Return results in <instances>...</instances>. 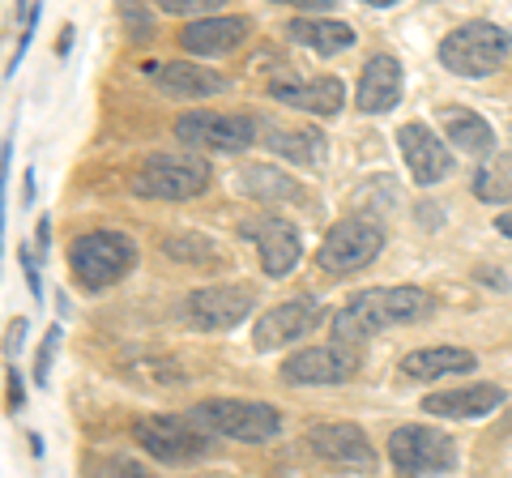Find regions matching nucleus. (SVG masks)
Returning a JSON list of instances; mask_svg holds the SVG:
<instances>
[{
  "label": "nucleus",
  "instance_id": "nucleus-17",
  "mask_svg": "<svg viewBox=\"0 0 512 478\" xmlns=\"http://www.w3.org/2000/svg\"><path fill=\"white\" fill-rule=\"evenodd\" d=\"M269 99H278L286 107H299V111H312V116H338L342 103H346V90L338 77H303V82H269Z\"/></svg>",
  "mask_w": 512,
  "mask_h": 478
},
{
  "label": "nucleus",
  "instance_id": "nucleus-5",
  "mask_svg": "<svg viewBox=\"0 0 512 478\" xmlns=\"http://www.w3.org/2000/svg\"><path fill=\"white\" fill-rule=\"evenodd\" d=\"M508 30L495 22H461L440 43V65L457 77H487L508 56Z\"/></svg>",
  "mask_w": 512,
  "mask_h": 478
},
{
  "label": "nucleus",
  "instance_id": "nucleus-4",
  "mask_svg": "<svg viewBox=\"0 0 512 478\" xmlns=\"http://www.w3.org/2000/svg\"><path fill=\"white\" fill-rule=\"evenodd\" d=\"M133 265H137V244L120 231L77 235L73 248H69V269L86 291H107V286L120 282Z\"/></svg>",
  "mask_w": 512,
  "mask_h": 478
},
{
  "label": "nucleus",
  "instance_id": "nucleus-7",
  "mask_svg": "<svg viewBox=\"0 0 512 478\" xmlns=\"http://www.w3.org/2000/svg\"><path fill=\"white\" fill-rule=\"evenodd\" d=\"M380 248H384L380 222L367 214H350L325 231V239H320V248H316V265L325 269V274L342 278V274H355V269L372 265L380 257Z\"/></svg>",
  "mask_w": 512,
  "mask_h": 478
},
{
  "label": "nucleus",
  "instance_id": "nucleus-11",
  "mask_svg": "<svg viewBox=\"0 0 512 478\" xmlns=\"http://www.w3.org/2000/svg\"><path fill=\"white\" fill-rule=\"evenodd\" d=\"M363 368V355L355 346H303L282 363L286 385H342Z\"/></svg>",
  "mask_w": 512,
  "mask_h": 478
},
{
  "label": "nucleus",
  "instance_id": "nucleus-14",
  "mask_svg": "<svg viewBox=\"0 0 512 478\" xmlns=\"http://www.w3.org/2000/svg\"><path fill=\"white\" fill-rule=\"evenodd\" d=\"M397 146H402V158H406V167L414 175V184H440L444 175L453 171V154H448V146L419 120H410V124L397 129Z\"/></svg>",
  "mask_w": 512,
  "mask_h": 478
},
{
  "label": "nucleus",
  "instance_id": "nucleus-22",
  "mask_svg": "<svg viewBox=\"0 0 512 478\" xmlns=\"http://www.w3.org/2000/svg\"><path fill=\"white\" fill-rule=\"evenodd\" d=\"M440 124H444V137L453 141L461 154L483 158V154L495 150L491 124H487L483 116H474V111H466V107H444V111H440Z\"/></svg>",
  "mask_w": 512,
  "mask_h": 478
},
{
  "label": "nucleus",
  "instance_id": "nucleus-15",
  "mask_svg": "<svg viewBox=\"0 0 512 478\" xmlns=\"http://www.w3.org/2000/svg\"><path fill=\"white\" fill-rule=\"evenodd\" d=\"M252 22L239 18V13H214V18H197L180 30V47L188 56H222L235 52L239 43L248 39Z\"/></svg>",
  "mask_w": 512,
  "mask_h": 478
},
{
  "label": "nucleus",
  "instance_id": "nucleus-10",
  "mask_svg": "<svg viewBox=\"0 0 512 478\" xmlns=\"http://www.w3.org/2000/svg\"><path fill=\"white\" fill-rule=\"evenodd\" d=\"M252 308H256V286H248V282H222V286H205V291L188 295L184 316L197 329L227 333L235 325H244Z\"/></svg>",
  "mask_w": 512,
  "mask_h": 478
},
{
  "label": "nucleus",
  "instance_id": "nucleus-3",
  "mask_svg": "<svg viewBox=\"0 0 512 478\" xmlns=\"http://www.w3.org/2000/svg\"><path fill=\"white\" fill-rule=\"evenodd\" d=\"M210 436H231L248 444H265L282 432V414L269 402H244V397H210L188 410Z\"/></svg>",
  "mask_w": 512,
  "mask_h": 478
},
{
  "label": "nucleus",
  "instance_id": "nucleus-23",
  "mask_svg": "<svg viewBox=\"0 0 512 478\" xmlns=\"http://www.w3.org/2000/svg\"><path fill=\"white\" fill-rule=\"evenodd\" d=\"M286 35H291L295 43H303V47H312V52H320V56H338L355 43V30H350L346 22H333V18H295L291 26H286Z\"/></svg>",
  "mask_w": 512,
  "mask_h": 478
},
{
  "label": "nucleus",
  "instance_id": "nucleus-18",
  "mask_svg": "<svg viewBox=\"0 0 512 478\" xmlns=\"http://www.w3.org/2000/svg\"><path fill=\"white\" fill-rule=\"evenodd\" d=\"M500 406H504L500 385H466L423 397V414H440V419H487Z\"/></svg>",
  "mask_w": 512,
  "mask_h": 478
},
{
  "label": "nucleus",
  "instance_id": "nucleus-26",
  "mask_svg": "<svg viewBox=\"0 0 512 478\" xmlns=\"http://www.w3.org/2000/svg\"><path fill=\"white\" fill-rule=\"evenodd\" d=\"M244 188L252 197H299V188H295V180H286V175H278V171H265V167H252V171H244Z\"/></svg>",
  "mask_w": 512,
  "mask_h": 478
},
{
  "label": "nucleus",
  "instance_id": "nucleus-9",
  "mask_svg": "<svg viewBox=\"0 0 512 478\" xmlns=\"http://www.w3.org/2000/svg\"><path fill=\"white\" fill-rule=\"evenodd\" d=\"M175 137H180L188 150L235 154L256 141V120L239 116V111H188V116L175 120Z\"/></svg>",
  "mask_w": 512,
  "mask_h": 478
},
{
  "label": "nucleus",
  "instance_id": "nucleus-1",
  "mask_svg": "<svg viewBox=\"0 0 512 478\" xmlns=\"http://www.w3.org/2000/svg\"><path fill=\"white\" fill-rule=\"evenodd\" d=\"M423 316H431V295L419 286H372L333 312V342L359 346L380 329L414 325Z\"/></svg>",
  "mask_w": 512,
  "mask_h": 478
},
{
  "label": "nucleus",
  "instance_id": "nucleus-2",
  "mask_svg": "<svg viewBox=\"0 0 512 478\" xmlns=\"http://www.w3.org/2000/svg\"><path fill=\"white\" fill-rule=\"evenodd\" d=\"M210 163L192 150H167L150 154L146 163L133 171V193L154 197V201H188L210 188Z\"/></svg>",
  "mask_w": 512,
  "mask_h": 478
},
{
  "label": "nucleus",
  "instance_id": "nucleus-28",
  "mask_svg": "<svg viewBox=\"0 0 512 478\" xmlns=\"http://www.w3.org/2000/svg\"><path fill=\"white\" fill-rule=\"evenodd\" d=\"M56 346H60V329H47L43 350H39V363H35V380H39V385H47V368H52V359H56Z\"/></svg>",
  "mask_w": 512,
  "mask_h": 478
},
{
  "label": "nucleus",
  "instance_id": "nucleus-30",
  "mask_svg": "<svg viewBox=\"0 0 512 478\" xmlns=\"http://www.w3.org/2000/svg\"><path fill=\"white\" fill-rule=\"evenodd\" d=\"M495 231H500V235H508V239H512V210H508V214H500V218H495Z\"/></svg>",
  "mask_w": 512,
  "mask_h": 478
},
{
  "label": "nucleus",
  "instance_id": "nucleus-21",
  "mask_svg": "<svg viewBox=\"0 0 512 478\" xmlns=\"http://www.w3.org/2000/svg\"><path fill=\"white\" fill-rule=\"evenodd\" d=\"M474 355L461 346H427V350H414V355L402 359V376L406 380H440V376H453V372H474Z\"/></svg>",
  "mask_w": 512,
  "mask_h": 478
},
{
  "label": "nucleus",
  "instance_id": "nucleus-12",
  "mask_svg": "<svg viewBox=\"0 0 512 478\" xmlns=\"http://www.w3.org/2000/svg\"><path fill=\"white\" fill-rule=\"evenodd\" d=\"M239 231H244V239H252V244H256V252H261V269L269 278L291 274V269L299 265V257H303L299 231L286 218H278V214H256Z\"/></svg>",
  "mask_w": 512,
  "mask_h": 478
},
{
  "label": "nucleus",
  "instance_id": "nucleus-29",
  "mask_svg": "<svg viewBox=\"0 0 512 478\" xmlns=\"http://www.w3.org/2000/svg\"><path fill=\"white\" fill-rule=\"evenodd\" d=\"M210 5L214 0H163V13H201Z\"/></svg>",
  "mask_w": 512,
  "mask_h": 478
},
{
  "label": "nucleus",
  "instance_id": "nucleus-19",
  "mask_svg": "<svg viewBox=\"0 0 512 478\" xmlns=\"http://www.w3.org/2000/svg\"><path fill=\"white\" fill-rule=\"evenodd\" d=\"M402 103V65L393 56H372L359 73V111L367 116H384Z\"/></svg>",
  "mask_w": 512,
  "mask_h": 478
},
{
  "label": "nucleus",
  "instance_id": "nucleus-20",
  "mask_svg": "<svg viewBox=\"0 0 512 478\" xmlns=\"http://www.w3.org/2000/svg\"><path fill=\"white\" fill-rule=\"evenodd\" d=\"M150 82L175 94V99H210V94L227 90V77L201 65H188V60H167V65H150Z\"/></svg>",
  "mask_w": 512,
  "mask_h": 478
},
{
  "label": "nucleus",
  "instance_id": "nucleus-24",
  "mask_svg": "<svg viewBox=\"0 0 512 478\" xmlns=\"http://www.w3.org/2000/svg\"><path fill=\"white\" fill-rule=\"evenodd\" d=\"M269 150L291 158V163L312 167L325 158V133L320 129H269Z\"/></svg>",
  "mask_w": 512,
  "mask_h": 478
},
{
  "label": "nucleus",
  "instance_id": "nucleus-13",
  "mask_svg": "<svg viewBox=\"0 0 512 478\" xmlns=\"http://www.w3.org/2000/svg\"><path fill=\"white\" fill-rule=\"evenodd\" d=\"M316 325H320V304L312 295H303V299H291V304H278V308L261 312V321H256V329H252V346L256 350L291 346V342L303 338V333H312Z\"/></svg>",
  "mask_w": 512,
  "mask_h": 478
},
{
  "label": "nucleus",
  "instance_id": "nucleus-16",
  "mask_svg": "<svg viewBox=\"0 0 512 478\" xmlns=\"http://www.w3.org/2000/svg\"><path fill=\"white\" fill-rule=\"evenodd\" d=\"M308 449L316 457L333 461V466H372V444H367L363 427L355 423H312L308 427Z\"/></svg>",
  "mask_w": 512,
  "mask_h": 478
},
{
  "label": "nucleus",
  "instance_id": "nucleus-8",
  "mask_svg": "<svg viewBox=\"0 0 512 478\" xmlns=\"http://www.w3.org/2000/svg\"><path fill=\"white\" fill-rule=\"evenodd\" d=\"M389 457L406 478L444 474V470L457 466V444H453V436H444L440 427L410 423V427H397L389 436Z\"/></svg>",
  "mask_w": 512,
  "mask_h": 478
},
{
  "label": "nucleus",
  "instance_id": "nucleus-27",
  "mask_svg": "<svg viewBox=\"0 0 512 478\" xmlns=\"http://www.w3.org/2000/svg\"><path fill=\"white\" fill-rule=\"evenodd\" d=\"M94 478H154L141 461L124 457V453H111V457H99L94 461Z\"/></svg>",
  "mask_w": 512,
  "mask_h": 478
},
{
  "label": "nucleus",
  "instance_id": "nucleus-25",
  "mask_svg": "<svg viewBox=\"0 0 512 478\" xmlns=\"http://www.w3.org/2000/svg\"><path fill=\"white\" fill-rule=\"evenodd\" d=\"M474 197L487 205H512V150L487 158L474 171Z\"/></svg>",
  "mask_w": 512,
  "mask_h": 478
},
{
  "label": "nucleus",
  "instance_id": "nucleus-6",
  "mask_svg": "<svg viewBox=\"0 0 512 478\" xmlns=\"http://www.w3.org/2000/svg\"><path fill=\"white\" fill-rule=\"evenodd\" d=\"M133 440L167 466H184L210 453V432L192 414H141L133 423Z\"/></svg>",
  "mask_w": 512,
  "mask_h": 478
}]
</instances>
